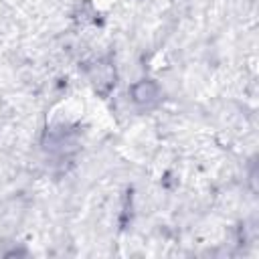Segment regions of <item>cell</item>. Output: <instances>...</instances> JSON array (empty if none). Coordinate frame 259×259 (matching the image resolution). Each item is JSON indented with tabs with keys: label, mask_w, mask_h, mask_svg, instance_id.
<instances>
[{
	"label": "cell",
	"mask_w": 259,
	"mask_h": 259,
	"mask_svg": "<svg viewBox=\"0 0 259 259\" xmlns=\"http://www.w3.org/2000/svg\"><path fill=\"white\" fill-rule=\"evenodd\" d=\"M154 95H156V87L152 83H140V85L134 87V99L136 101L144 103V101H150Z\"/></svg>",
	"instance_id": "1"
}]
</instances>
